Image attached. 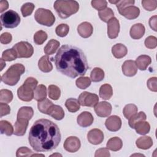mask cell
Segmentation results:
<instances>
[{
    "label": "cell",
    "instance_id": "obj_1",
    "mask_svg": "<svg viewBox=\"0 0 157 157\" xmlns=\"http://www.w3.org/2000/svg\"><path fill=\"white\" fill-rule=\"evenodd\" d=\"M58 126L47 119H39L30 129L28 141L33 149L37 152H47L55 149L61 141Z\"/></svg>",
    "mask_w": 157,
    "mask_h": 157
},
{
    "label": "cell",
    "instance_id": "obj_2",
    "mask_svg": "<svg viewBox=\"0 0 157 157\" xmlns=\"http://www.w3.org/2000/svg\"><path fill=\"white\" fill-rule=\"evenodd\" d=\"M54 60L57 71L71 78L84 75L88 69L83 52L70 45H62L58 49Z\"/></svg>",
    "mask_w": 157,
    "mask_h": 157
},
{
    "label": "cell",
    "instance_id": "obj_3",
    "mask_svg": "<svg viewBox=\"0 0 157 157\" xmlns=\"http://www.w3.org/2000/svg\"><path fill=\"white\" fill-rule=\"evenodd\" d=\"M53 7L60 18H67L78 12L79 4L76 1L57 0L54 2Z\"/></svg>",
    "mask_w": 157,
    "mask_h": 157
},
{
    "label": "cell",
    "instance_id": "obj_4",
    "mask_svg": "<svg viewBox=\"0 0 157 157\" xmlns=\"http://www.w3.org/2000/svg\"><path fill=\"white\" fill-rule=\"evenodd\" d=\"M25 71V66L20 63H16L9 67L1 77V81L10 86L15 85Z\"/></svg>",
    "mask_w": 157,
    "mask_h": 157
},
{
    "label": "cell",
    "instance_id": "obj_5",
    "mask_svg": "<svg viewBox=\"0 0 157 157\" xmlns=\"http://www.w3.org/2000/svg\"><path fill=\"white\" fill-rule=\"evenodd\" d=\"M37 80L31 77H28L23 84L17 90V95L19 99L23 101L29 102L34 99V91L37 85Z\"/></svg>",
    "mask_w": 157,
    "mask_h": 157
},
{
    "label": "cell",
    "instance_id": "obj_6",
    "mask_svg": "<svg viewBox=\"0 0 157 157\" xmlns=\"http://www.w3.org/2000/svg\"><path fill=\"white\" fill-rule=\"evenodd\" d=\"M34 18L38 23L46 26H52L55 21V17L53 13L50 10L44 8L36 10Z\"/></svg>",
    "mask_w": 157,
    "mask_h": 157
},
{
    "label": "cell",
    "instance_id": "obj_7",
    "mask_svg": "<svg viewBox=\"0 0 157 157\" xmlns=\"http://www.w3.org/2000/svg\"><path fill=\"white\" fill-rule=\"evenodd\" d=\"M2 25L6 28H14L20 23V17L17 12L9 10L2 13L0 17Z\"/></svg>",
    "mask_w": 157,
    "mask_h": 157
},
{
    "label": "cell",
    "instance_id": "obj_8",
    "mask_svg": "<svg viewBox=\"0 0 157 157\" xmlns=\"http://www.w3.org/2000/svg\"><path fill=\"white\" fill-rule=\"evenodd\" d=\"M12 48L15 50L17 57L19 58H30L34 53V48L32 45L26 41L18 42Z\"/></svg>",
    "mask_w": 157,
    "mask_h": 157
},
{
    "label": "cell",
    "instance_id": "obj_9",
    "mask_svg": "<svg viewBox=\"0 0 157 157\" xmlns=\"http://www.w3.org/2000/svg\"><path fill=\"white\" fill-rule=\"evenodd\" d=\"M78 100L82 106L94 107L99 102V98L94 93L83 91L79 95Z\"/></svg>",
    "mask_w": 157,
    "mask_h": 157
},
{
    "label": "cell",
    "instance_id": "obj_10",
    "mask_svg": "<svg viewBox=\"0 0 157 157\" xmlns=\"http://www.w3.org/2000/svg\"><path fill=\"white\" fill-rule=\"evenodd\" d=\"M81 143L79 139L75 136L67 137L64 142V148L68 152L74 153L77 151L80 148Z\"/></svg>",
    "mask_w": 157,
    "mask_h": 157
},
{
    "label": "cell",
    "instance_id": "obj_11",
    "mask_svg": "<svg viewBox=\"0 0 157 157\" xmlns=\"http://www.w3.org/2000/svg\"><path fill=\"white\" fill-rule=\"evenodd\" d=\"M112 105L106 101H102L94 106V111L96 115L100 117H107L112 112Z\"/></svg>",
    "mask_w": 157,
    "mask_h": 157
},
{
    "label": "cell",
    "instance_id": "obj_12",
    "mask_svg": "<svg viewBox=\"0 0 157 157\" xmlns=\"http://www.w3.org/2000/svg\"><path fill=\"white\" fill-rule=\"evenodd\" d=\"M120 32V23L118 20L113 17L107 22V35L110 39H115Z\"/></svg>",
    "mask_w": 157,
    "mask_h": 157
},
{
    "label": "cell",
    "instance_id": "obj_13",
    "mask_svg": "<svg viewBox=\"0 0 157 157\" xmlns=\"http://www.w3.org/2000/svg\"><path fill=\"white\" fill-rule=\"evenodd\" d=\"M104 133L99 129H93L87 134L88 142L93 145H98L102 142L104 140Z\"/></svg>",
    "mask_w": 157,
    "mask_h": 157
},
{
    "label": "cell",
    "instance_id": "obj_14",
    "mask_svg": "<svg viewBox=\"0 0 157 157\" xmlns=\"http://www.w3.org/2000/svg\"><path fill=\"white\" fill-rule=\"evenodd\" d=\"M105 126L109 131L116 132L121 128V120L118 116H110L105 120Z\"/></svg>",
    "mask_w": 157,
    "mask_h": 157
},
{
    "label": "cell",
    "instance_id": "obj_15",
    "mask_svg": "<svg viewBox=\"0 0 157 157\" xmlns=\"http://www.w3.org/2000/svg\"><path fill=\"white\" fill-rule=\"evenodd\" d=\"M122 72L123 74L128 77L134 76L137 72V67L133 60H126L125 61L122 66Z\"/></svg>",
    "mask_w": 157,
    "mask_h": 157
},
{
    "label": "cell",
    "instance_id": "obj_16",
    "mask_svg": "<svg viewBox=\"0 0 157 157\" xmlns=\"http://www.w3.org/2000/svg\"><path fill=\"white\" fill-rule=\"evenodd\" d=\"M94 118L92 114L89 112H82L77 118V121L78 124L83 128H86L90 126L93 123Z\"/></svg>",
    "mask_w": 157,
    "mask_h": 157
},
{
    "label": "cell",
    "instance_id": "obj_17",
    "mask_svg": "<svg viewBox=\"0 0 157 157\" xmlns=\"http://www.w3.org/2000/svg\"><path fill=\"white\" fill-rule=\"evenodd\" d=\"M128 20H133L137 18L140 14V9L135 6H129L119 12Z\"/></svg>",
    "mask_w": 157,
    "mask_h": 157
},
{
    "label": "cell",
    "instance_id": "obj_18",
    "mask_svg": "<svg viewBox=\"0 0 157 157\" xmlns=\"http://www.w3.org/2000/svg\"><path fill=\"white\" fill-rule=\"evenodd\" d=\"M93 31L92 25L87 21L81 23L77 26V32L83 38H88L91 36Z\"/></svg>",
    "mask_w": 157,
    "mask_h": 157
},
{
    "label": "cell",
    "instance_id": "obj_19",
    "mask_svg": "<svg viewBox=\"0 0 157 157\" xmlns=\"http://www.w3.org/2000/svg\"><path fill=\"white\" fill-rule=\"evenodd\" d=\"M28 126V120L18 119L14 124V132L13 134L15 136H23L27 129Z\"/></svg>",
    "mask_w": 157,
    "mask_h": 157
},
{
    "label": "cell",
    "instance_id": "obj_20",
    "mask_svg": "<svg viewBox=\"0 0 157 157\" xmlns=\"http://www.w3.org/2000/svg\"><path fill=\"white\" fill-rule=\"evenodd\" d=\"M145 31V26L142 23H136L131 26L129 34L133 39H139L144 36Z\"/></svg>",
    "mask_w": 157,
    "mask_h": 157
},
{
    "label": "cell",
    "instance_id": "obj_21",
    "mask_svg": "<svg viewBox=\"0 0 157 157\" xmlns=\"http://www.w3.org/2000/svg\"><path fill=\"white\" fill-rule=\"evenodd\" d=\"M47 115L51 116L56 120H61L64 117V112L61 106L53 104L49 109Z\"/></svg>",
    "mask_w": 157,
    "mask_h": 157
},
{
    "label": "cell",
    "instance_id": "obj_22",
    "mask_svg": "<svg viewBox=\"0 0 157 157\" xmlns=\"http://www.w3.org/2000/svg\"><path fill=\"white\" fill-rule=\"evenodd\" d=\"M38 67L43 72H49L53 69V65L49 59L48 55L42 56L38 61Z\"/></svg>",
    "mask_w": 157,
    "mask_h": 157
},
{
    "label": "cell",
    "instance_id": "obj_23",
    "mask_svg": "<svg viewBox=\"0 0 157 157\" xmlns=\"http://www.w3.org/2000/svg\"><path fill=\"white\" fill-rule=\"evenodd\" d=\"M151 59L148 55H140L136 59L135 63L138 69L141 71H145L147 67L151 64Z\"/></svg>",
    "mask_w": 157,
    "mask_h": 157
},
{
    "label": "cell",
    "instance_id": "obj_24",
    "mask_svg": "<svg viewBox=\"0 0 157 157\" xmlns=\"http://www.w3.org/2000/svg\"><path fill=\"white\" fill-rule=\"evenodd\" d=\"M34 115V110L31 107L23 106L20 108L17 113L18 119H23L26 120H29L31 119Z\"/></svg>",
    "mask_w": 157,
    "mask_h": 157
},
{
    "label": "cell",
    "instance_id": "obj_25",
    "mask_svg": "<svg viewBox=\"0 0 157 157\" xmlns=\"http://www.w3.org/2000/svg\"><path fill=\"white\" fill-rule=\"evenodd\" d=\"M112 53L114 57L120 59L126 55L128 49L124 45L122 44H117L112 47Z\"/></svg>",
    "mask_w": 157,
    "mask_h": 157
},
{
    "label": "cell",
    "instance_id": "obj_26",
    "mask_svg": "<svg viewBox=\"0 0 157 157\" xmlns=\"http://www.w3.org/2000/svg\"><path fill=\"white\" fill-rule=\"evenodd\" d=\"M152 139L149 136H142L137 139L136 144L140 149L147 150L153 145Z\"/></svg>",
    "mask_w": 157,
    "mask_h": 157
},
{
    "label": "cell",
    "instance_id": "obj_27",
    "mask_svg": "<svg viewBox=\"0 0 157 157\" xmlns=\"http://www.w3.org/2000/svg\"><path fill=\"white\" fill-rule=\"evenodd\" d=\"M106 147L108 149L112 151H117L122 148L123 142L121 139L118 137H112L107 141Z\"/></svg>",
    "mask_w": 157,
    "mask_h": 157
},
{
    "label": "cell",
    "instance_id": "obj_28",
    "mask_svg": "<svg viewBox=\"0 0 157 157\" xmlns=\"http://www.w3.org/2000/svg\"><path fill=\"white\" fill-rule=\"evenodd\" d=\"M134 128L139 134L145 135L149 132L150 130V125L147 121H139L135 124Z\"/></svg>",
    "mask_w": 157,
    "mask_h": 157
},
{
    "label": "cell",
    "instance_id": "obj_29",
    "mask_svg": "<svg viewBox=\"0 0 157 157\" xmlns=\"http://www.w3.org/2000/svg\"><path fill=\"white\" fill-rule=\"evenodd\" d=\"M99 96L104 100H109L113 94V89L110 85L104 84L99 88Z\"/></svg>",
    "mask_w": 157,
    "mask_h": 157
},
{
    "label": "cell",
    "instance_id": "obj_30",
    "mask_svg": "<svg viewBox=\"0 0 157 157\" xmlns=\"http://www.w3.org/2000/svg\"><path fill=\"white\" fill-rule=\"evenodd\" d=\"M59 42L55 40L51 39L50 40L45 47L44 48V51L47 55H50L54 54L59 46Z\"/></svg>",
    "mask_w": 157,
    "mask_h": 157
},
{
    "label": "cell",
    "instance_id": "obj_31",
    "mask_svg": "<svg viewBox=\"0 0 157 157\" xmlns=\"http://www.w3.org/2000/svg\"><path fill=\"white\" fill-rule=\"evenodd\" d=\"M47 97V88L44 85H38L34 91V99L37 101H40Z\"/></svg>",
    "mask_w": 157,
    "mask_h": 157
},
{
    "label": "cell",
    "instance_id": "obj_32",
    "mask_svg": "<svg viewBox=\"0 0 157 157\" xmlns=\"http://www.w3.org/2000/svg\"><path fill=\"white\" fill-rule=\"evenodd\" d=\"M80 102L75 98H69L65 102V106L69 112L74 113L80 109Z\"/></svg>",
    "mask_w": 157,
    "mask_h": 157
},
{
    "label": "cell",
    "instance_id": "obj_33",
    "mask_svg": "<svg viewBox=\"0 0 157 157\" xmlns=\"http://www.w3.org/2000/svg\"><path fill=\"white\" fill-rule=\"evenodd\" d=\"M0 130L1 134H6L8 136H10L14 132L13 128L11 123L6 120H1L0 121Z\"/></svg>",
    "mask_w": 157,
    "mask_h": 157
},
{
    "label": "cell",
    "instance_id": "obj_34",
    "mask_svg": "<svg viewBox=\"0 0 157 157\" xmlns=\"http://www.w3.org/2000/svg\"><path fill=\"white\" fill-rule=\"evenodd\" d=\"M104 71L99 67H94L90 74L91 80L94 82H99L102 81L104 79Z\"/></svg>",
    "mask_w": 157,
    "mask_h": 157
},
{
    "label": "cell",
    "instance_id": "obj_35",
    "mask_svg": "<svg viewBox=\"0 0 157 157\" xmlns=\"http://www.w3.org/2000/svg\"><path fill=\"white\" fill-rule=\"evenodd\" d=\"M137 110L138 108L135 104H128L124 106L123 113L126 119H129L132 116L137 112Z\"/></svg>",
    "mask_w": 157,
    "mask_h": 157
},
{
    "label": "cell",
    "instance_id": "obj_36",
    "mask_svg": "<svg viewBox=\"0 0 157 157\" xmlns=\"http://www.w3.org/2000/svg\"><path fill=\"white\" fill-rule=\"evenodd\" d=\"M99 17L100 19L104 22H108L110 19L114 17V13L112 9L106 7L104 10L99 11Z\"/></svg>",
    "mask_w": 157,
    "mask_h": 157
},
{
    "label": "cell",
    "instance_id": "obj_37",
    "mask_svg": "<svg viewBox=\"0 0 157 157\" xmlns=\"http://www.w3.org/2000/svg\"><path fill=\"white\" fill-rule=\"evenodd\" d=\"M53 104L51 101H50L49 99H48L47 98H45L44 99H43L40 101H38L37 107H38L39 110L41 113L47 114L49 109L51 107V106Z\"/></svg>",
    "mask_w": 157,
    "mask_h": 157
},
{
    "label": "cell",
    "instance_id": "obj_38",
    "mask_svg": "<svg viewBox=\"0 0 157 157\" xmlns=\"http://www.w3.org/2000/svg\"><path fill=\"white\" fill-rule=\"evenodd\" d=\"M147 118V116L144 112H140L136 113L129 119V125L131 128H134L135 124L139 121H145Z\"/></svg>",
    "mask_w": 157,
    "mask_h": 157
},
{
    "label": "cell",
    "instance_id": "obj_39",
    "mask_svg": "<svg viewBox=\"0 0 157 157\" xmlns=\"http://www.w3.org/2000/svg\"><path fill=\"white\" fill-rule=\"evenodd\" d=\"M48 94L50 99L58 100L61 96V90L56 85H50L48 88Z\"/></svg>",
    "mask_w": 157,
    "mask_h": 157
},
{
    "label": "cell",
    "instance_id": "obj_40",
    "mask_svg": "<svg viewBox=\"0 0 157 157\" xmlns=\"http://www.w3.org/2000/svg\"><path fill=\"white\" fill-rule=\"evenodd\" d=\"M17 57L15 50L12 48L4 51L2 53V59L5 61H12L15 60Z\"/></svg>",
    "mask_w": 157,
    "mask_h": 157
},
{
    "label": "cell",
    "instance_id": "obj_41",
    "mask_svg": "<svg viewBox=\"0 0 157 157\" xmlns=\"http://www.w3.org/2000/svg\"><path fill=\"white\" fill-rule=\"evenodd\" d=\"M13 99V94L10 90L2 89L0 91V101L1 102L9 103Z\"/></svg>",
    "mask_w": 157,
    "mask_h": 157
},
{
    "label": "cell",
    "instance_id": "obj_42",
    "mask_svg": "<svg viewBox=\"0 0 157 157\" xmlns=\"http://www.w3.org/2000/svg\"><path fill=\"white\" fill-rule=\"evenodd\" d=\"M34 42L36 45H42L47 39V34L46 32L39 30L34 35Z\"/></svg>",
    "mask_w": 157,
    "mask_h": 157
},
{
    "label": "cell",
    "instance_id": "obj_43",
    "mask_svg": "<svg viewBox=\"0 0 157 157\" xmlns=\"http://www.w3.org/2000/svg\"><path fill=\"white\" fill-rule=\"evenodd\" d=\"M75 84L78 88L84 90L91 85V79L88 77H80L76 80Z\"/></svg>",
    "mask_w": 157,
    "mask_h": 157
},
{
    "label": "cell",
    "instance_id": "obj_44",
    "mask_svg": "<svg viewBox=\"0 0 157 157\" xmlns=\"http://www.w3.org/2000/svg\"><path fill=\"white\" fill-rule=\"evenodd\" d=\"M34 7L35 6L31 2H26L23 4L21 7V12L23 17H26L30 15L33 13Z\"/></svg>",
    "mask_w": 157,
    "mask_h": 157
},
{
    "label": "cell",
    "instance_id": "obj_45",
    "mask_svg": "<svg viewBox=\"0 0 157 157\" xmlns=\"http://www.w3.org/2000/svg\"><path fill=\"white\" fill-rule=\"evenodd\" d=\"M69 31V26L64 23H61L57 26L55 29V33L57 36L63 37L67 36Z\"/></svg>",
    "mask_w": 157,
    "mask_h": 157
},
{
    "label": "cell",
    "instance_id": "obj_46",
    "mask_svg": "<svg viewBox=\"0 0 157 157\" xmlns=\"http://www.w3.org/2000/svg\"><path fill=\"white\" fill-rule=\"evenodd\" d=\"M143 7L148 11H153L156 9L157 7L156 0H143L142 1Z\"/></svg>",
    "mask_w": 157,
    "mask_h": 157
},
{
    "label": "cell",
    "instance_id": "obj_47",
    "mask_svg": "<svg viewBox=\"0 0 157 157\" xmlns=\"http://www.w3.org/2000/svg\"><path fill=\"white\" fill-rule=\"evenodd\" d=\"M91 4L93 8L101 11L107 7V2L105 0H93L91 1Z\"/></svg>",
    "mask_w": 157,
    "mask_h": 157
},
{
    "label": "cell",
    "instance_id": "obj_48",
    "mask_svg": "<svg viewBox=\"0 0 157 157\" xmlns=\"http://www.w3.org/2000/svg\"><path fill=\"white\" fill-rule=\"evenodd\" d=\"M145 45L149 49H154L157 46V39L156 37L150 36L145 40Z\"/></svg>",
    "mask_w": 157,
    "mask_h": 157
},
{
    "label": "cell",
    "instance_id": "obj_49",
    "mask_svg": "<svg viewBox=\"0 0 157 157\" xmlns=\"http://www.w3.org/2000/svg\"><path fill=\"white\" fill-rule=\"evenodd\" d=\"M134 3H135V1L134 0H122V1H118V2L116 4V6L118 9V12H120L125 7L129 6L134 5Z\"/></svg>",
    "mask_w": 157,
    "mask_h": 157
},
{
    "label": "cell",
    "instance_id": "obj_50",
    "mask_svg": "<svg viewBox=\"0 0 157 157\" xmlns=\"http://www.w3.org/2000/svg\"><path fill=\"white\" fill-rule=\"evenodd\" d=\"M33 151L28 148L26 147H22L19 148L17 150L16 156L17 157L20 156H32Z\"/></svg>",
    "mask_w": 157,
    "mask_h": 157
},
{
    "label": "cell",
    "instance_id": "obj_51",
    "mask_svg": "<svg viewBox=\"0 0 157 157\" xmlns=\"http://www.w3.org/2000/svg\"><path fill=\"white\" fill-rule=\"evenodd\" d=\"M157 78L156 77H151L147 80V85L148 89L152 91L156 92L157 91Z\"/></svg>",
    "mask_w": 157,
    "mask_h": 157
},
{
    "label": "cell",
    "instance_id": "obj_52",
    "mask_svg": "<svg viewBox=\"0 0 157 157\" xmlns=\"http://www.w3.org/2000/svg\"><path fill=\"white\" fill-rule=\"evenodd\" d=\"M12 39V36L10 33L5 32L2 33L0 36V41L2 44H8L11 42Z\"/></svg>",
    "mask_w": 157,
    "mask_h": 157
},
{
    "label": "cell",
    "instance_id": "obj_53",
    "mask_svg": "<svg viewBox=\"0 0 157 157\" xmlns=\"http://www.w3.org/2000/svg\"><path fill=\"white\" fill-rule=\"evenodd\" d=\"M0 110H1V115L0 117H2L4 115H7L10 113V108L7 103L1 102L0 103Z\"/></svg>",
    "mask_w": 157,
    "mask_h": 157
},
{
    "label": "cell",
    "instance_id": "obj_54",
    "mask_svg": "<svg viewBox=\"0 0 157 157\" xmlns=\"http://www.w3.org/2000/svg\"><path fill=\"white\" fill-rule=\"evenodd\" d=\"M110 156V154L107 148H102L97 150L94 155L95 157H102V156L109 157Z\"/></svg>",
    "mask_w": 157,
    "mask_h": 157
},
{
    "label": "cell",
    "instance_id": "obj_55",
    "mask_svg": "<svg viewBox=\"0 0 157 157\" xmlns=\"http://www.w3.org/2000/svg\"><path fill=\"white\" fill-rule=\"evenodd\" d=\"M156 15L151 17L149 20V25L155 31H156Z\"/></svg>",
    "mask_w": 157,
    "mask_h": 157
},
{
    "label": "cell",
    "instance_id": "obj_56",
    "mask_svg": "<svg viewBox=\"0 0 157 157\" xmlns=\"http://www.w3.org/2000/svg\"><path fill=\"white\" fill-rule=\"evenodd\" d=\"M9 7V3L7 1L1 0L0 1V12L2 13Z\"/></svg>",
    "mask_w": 157,
    "mask_h": 157
},
{
    "label": "cell",
    "instance_id": "obj_57",
    "mask_svg": "<svg viewBox=\"0 0 157 157\" xmlns=\"http://www.w3.org/2000/svg\"><path fill=\"white\" fill-rule=\"evenodd\" d=\"M4 60L1 58V65H2V66H1V71H2V69H3V66H2V65H4V66H6V63L5 62H4L3 61Z\"/></svg>",
    "mask_w": 157,
    "mask_h": 157
},
{
    "label": "cell",
    "instance_id": "obj_58",
    "mask_svg": "<svg viewBox=\"0 0 157 157\" xmlns=\"http://www.w3.org/2000/svg\"><path fill=\"white\" fill-rule=\"evenodd\" d=\"M118 1H109V2H110V3H112V4H115L118 2Z\"/></svg>",
    "mask_w": 157,
    "mask_h": 157
},
{
    "label": "cell",
    "instance_id": "obj_59",
    "mask_svg": "<svg viewBox=\"0 0 157 157\" xmlns=\"http://www.w3.org/2000/svg\"><path fill=\"white\" fill-rule=\"evenodd\" d=\"M61 156L62 155H60V154H58V153L53 154V155H50V156Z\"/></svg>",
    "mask_w": 157,
    "mask_h": 157
}]
</instances>
